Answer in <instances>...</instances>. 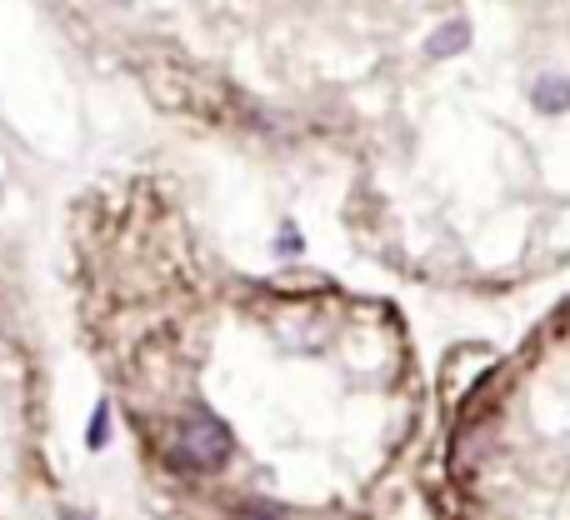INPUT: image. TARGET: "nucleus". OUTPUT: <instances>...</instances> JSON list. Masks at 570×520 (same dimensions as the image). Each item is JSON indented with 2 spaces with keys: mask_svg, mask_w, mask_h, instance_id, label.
I'll return each instance as SVG.
<instances>
[{
  "mask_svg": "<svg viewBox=\"0 0 570 520\" xmlns=\"http://www.w3.org/2000/svg\"><path fill=\"white\" fill-rule=\"evenodd\" d=\"M180 461L200 465V471H220L230 461V431L210 411H196L180 425Z\"/></svg>",
  "mask_w": 570,
  "mask_h": 520,
  "instance_id": "obj_1",
  "label": "nucleus"
},
{
  "mask_svg": "<svg viewBox=\"0 0 570 520\" xmlns=\"http://www.w3.org/2000/svg\"><path fill=\"white\" fill-rule=\"evenodd\" d=\"M465 40H471V30H465V26H461V20H455V26H445V30H441V36H435V40H431V56H455V50H461V46H465Z\"/></svg>",
  "mask_w": 570,
  "mask_h": 520,
  "instance_id": "obj_2",
  "label": "nucleus"
},
{
  "mask_svg": "<svg viewBox=\"0 0 570 520\" xmlns=\"http://www.w3.org/2000/svg\"><path fill=\"white\" fill-rule=\"evenodd\" d=\"M106 445V405H96V415H90V451H100Z\"/></svg>",
  "mask_w": 570,
  "mask_h": 520,
  "instance_id": "obj_3",
  "label": "nucleus"
},
{
  "mask_svg": "<svg viewBox=\"0 0 570 520\" xmlns=\"http://www.w3.org/2000/svg\"><path fill=\"white\" fill-rule=\"evenodd\" d=\"M250 520H281V516H271L266 506H250Z\"/></svg>",
  "mask_w": 570,
  "mask_h": 520,
  "instance_id": "obj_4",
  "label": "nucleus"
},
{
  "mask_svg": "<svg viewBox=\"0 0 570 520\" xmlns=\"http://www.w3.org/2000/svg\"><path fill=\"white\" fill-rule=\"evenodd\" d=\"M60 520H86V516H76V511H66V516H60Z\"/></svg>",
  "mask_w": 570,
  "mask_h": 520,
  "instance_id": "obj_5",
  "label": "nucleus"
}]
</instances>
